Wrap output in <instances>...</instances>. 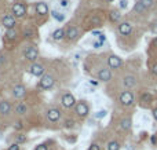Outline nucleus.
<instances>
[{
	"label": "nucleus",
	"mask_w": 157,
	"mask_h": 150,
	"mask_svg": "<svg viewBox=\"0 0 157 150\" xmlns=\"http://www.w3.org/2000/svg\"><path fill=\"white\" fill-rule=\"evenodd\" d=\"M47 117H48L50 121H52V123H55V121L59 120V117H61V112L58 110V109H50L48 113H47Z\"/></svg>",
	"instance_id": "10"
},
{
	"label": "nucleus",
	"mask_w": 157,
	"mask_h": 150,
	"mask_svg": "<svg viewBox=\"0 0 157 150\" xmlns=\"http://www.w3.org/2000/svg\"><path fill=\"white\" fill-rule=\"evenodd\" d=\"M152 73H153V75L157 77V63H154V65L152 66Z\"/></svg>",
	"instance_id": "33"
},
{
	"label": "nucleus",
	"mask_w": 157,
	"mask_h": 150,
	"mask_svg": "<svg viewBox=\"0 0 157 150\" xmlns=\"http://www.w3.org/2000/svg\"><path fill=\"white\" fill-rule=\"evenodd\" d=\"M141 102L142 103H150L152 102V95L150 94H143L141 98Z\"/></svg>",
	"instance_id": "26"
},
{
	"label": "nucleus",
	"mask_w": 157,
	"mask_h": 150,
	"mask_svg": "<svg viewBox=\"0 0 157 150\" xmlns=\"http://www.w3.org/2000/svg\"><path fill=\"white\" fill-rule=\"evenodd\" d=\"M142 4H143L145 8H149V7L153 6V0H139Z\"/></svg>",
	"instance_id": "27"
},
{
	"label": "nucleus",
	"mask_w": 157,
	"mask_h": 150,
	"mask_svg": "<svg viewBox=\"0 0 157 150\" xmlns=\"http://www.w3.org/2000/svg\"><path fill=\"white\" fill-rule=\"evenodd\" d=\"M3 25L7 30L14 29V26H15V18H14L13 15H6L3 18Z\"/></svg>",
	"instance_id": "9"
},
{
	"label": "nucleus",
	"mask_w": 157,
	"mask_h": 150,
	"mask_svg": "<svg viewBox=\"0 0 157 150\" xmlns=\"http://www.w3.org/2000/svg\"><path fill=\"white\" fill-rule=\"evenodd\" d=\"M26 105L25 103H20V105H17V108H15V113L17 114H25L26 113Z\"/></svg>",
	"instance_id": "21"
},
{
	"label": "nucleus",
	"mask_w": 157,
	"mask_h": 150,
	"mask_svg": "<svg viewBox=\"0 0 157 150\" xmlns=\"http://www.w3.org/2000/svg\"><path fill=\"white\" fill-rule=\"evenodd\" d=\"M109 17H110V20L113 21V22H117V21L121 18V14H120V11H117V10H112L110 14H109Z\"/></svg>",
	"instance_id": "19"
},
{
	"label": "nucleus",
	"mask_w": 157,
	"mask_h": 150,
	"mask_svg": "<svg viewBox=\"0 0 157 150\" xmlns=\"http://www.w3.org/2000/svg\"><path fill=\"white\" fill-rule=\"evenodd\" d=\"M36 13L40 14V15H46V14L48 13V6H47L46 3H43V2L37 3L36 4Z\"/></svg>",
	"instance_id": "14"
},
{
	"label": "nucleus",
	"mask_w": 157,
	"mask_h": 150,
	"mask_svg": "<svg viewBox=\"0 0 157 150\" xmlns=\"http://www.w3.org/2000/svg\"><path fill=\"white\" fill-rule=\"evenodd\" d=\"M8 150H20V145H18V143L11 145V146L8 147Z\"/></svg>",
	"instance_id": "31"
},
{
	"label": "nucleus",
	"mask_w": 157,
	"mask_h": 150,
	"mask_svg": "<svg viewBox=\"0 0 157 150\" xmlns=\"http://www.w3.org/2000/svg\"><path fill=\"white\" fill-rule=\"evenodd\" d=\"M51 14H52V17H54L57 21H59V22L65 20V14H62V13H58V11H52Z\"/></svg>",
	"instance_id": "24"
},
{
	"label": "nucleus",
	"mask_w": 157,
	"mask_h": 150,
	"mask_svg": "<svg viewBox=\"0 0 157 150\" xmlns=\"http://www.w3.org/2000/svg\"><path fill=\"white\" fill-rule=\"evenodd\" d=\"M13 94H14V96L15 98H22L23 95H25V87L23 85H15L14 87V90H13Z\"/></svg>",
	"instance_id": "15"
},
{
	"label": "nucleus",
	"mask_w": 157,
	"mask_h": 150,
	"mask_svg": "<svg viewBox=\"0 0 157 150\" xmlns=\"http://www.w3.org/2000/svg\"><path fill=\"white\" fill-rule=\"evenodd\" d=\"M77 36H78V30L76 29V28H69V29L66 30V37H68L69 40L77 39Z\"/></svg>",
	"instance_id": "17"
},
{
	"label": "nucleus",
	"mask_w": 157,
	"mask_h": 150,
	"mask_svg": "<svg viewBox=\"0 0 157 150\" xmlns=\"http://www.w3.org/2000/svg\"><path fill=\"white\" fill-rule=\"evenodd\" d=\"M68 4H69L68 0H61V6L62 7H68Z\"/></svg>",
	"instance_id": "38"
},
{
	"label": "nucleus",
	"mask_w": 157,
	"mask_h": 150,
	"mask_svg": "<svg viewBox=\"0 0 157 150\" xmlns=\"http://www.w3.org/2000/svg\"><path fill=\"white\" fill-rule=\"evenodd\" d=\"M120 127H121V130L128 131V130L131 128V118H130V117L123 118V120L120 121Z\"/></svg>",
	"instance_id": "18"
},
{
	"label": "nucleus",
	"mask_w": 157,
	"mask_h": 150,
	"mask_svg": "<svg viewBox=\"0 0 157 150\" xmlns=\"http://www.w3.org/2000/svg\"><path fill=\"white\" fill-rule=\"evenodd\" d=\"M152 30H153L154 33H157V23H156V25H153V28H152Z\"/></svg>",
	"instance_id": "41"
},
{
	"label": "nucleus",
	"mask_w": 157,
	"mask_h": 150,
	"mask_svg": "<svg viewBox=\"0 0 157 150\" xmlns=\"http://www.w3.org/2000/svg\"><path fill=\"white\" fill-rule=\"evenodd\" d=\"M10 110H11V105L8 103V102H6V101L0 102V113L7 116V114L10 113Z\"/></svg>",
	"instance_id": "16"
},
{
	"label": "nucleus",
	"mask_w": 157,
	"mask_h": 150,
	"mask_svg": "<svg viewBox=\"0 0 157 150\" xmlns=\"http://www.w3.org/2000/svg\"><path fill=\"white\" fill-rule=\"evenodd\" d=\"M63 30L62 29H57L55 32H54V35H52V37H54V40H61L63 37Z\"/></svg>",
	"instance_id": "23"
},
{
	"label": "nucleus",
	"mask_w": 157,
	"mask_h": 150,
	"mask_svg": "<svg viewBox=\"0 0 157 150\" xmlns=\"http://www.w3.org/2000/svg\"><path fill=\"white\" fill-rule=\"evenodd\" d=\"M108 65L110 69H117L123 65V61H121L117 55H110L108 58Z\"/></svg>",
	"instance_id": "6"
},
{
	"label": "nucleus",
	"mask_w": 157,
	"mask_h": 150,
	"mask_svg": "<svg viewBox=\"0 0 157 150\" xmlns=\"http://www.w3.org/2000/svg\"><path fill=\"white\" fill-rule=\"evenodd\" d=\"M37 55H39V51L35 46H29L25 50V58L29 59V61H35L37 58Z\"/></svg>",
	"instance_id": "5"
},
{
	"label": "nucleus",
	"mask_w": 157,
	"mask_h": 150,
	"mask_svg": "<svg viewBox=\"0 0 157 150\" xmlns=\"http://www.w3.org/2000/svg\"><path fill=\"white\" fill-rule=\"evenodd\" d=\"M106 116V110H99L98 113L95 114V118H102V117H105Z\"/></svg>",
	"instance_id": "28"
},
{
	"label": "nucleus",
	"mask_w": 157,
	"mask_h": 150,
	"mask_svg": "<svg viewBox=\"0 0 157 150\" xmlns=\"http://www.w3.org/2000/svg\"><path fill=\"white\" fill-rule=\"evenodd\" d=\"M76 113L80 116V117H84L88 114V106L84 103V102H78L76 105Z\"/></svg>",
	"instance_id": "7"
},
{
	"label": "nucleus",
	"mask_w": 157,
	"mask_h": 150,
	"mask_svg": "<svg viewBox=\"0 0 157 150\" xmlns=\"http://www.w3.org/2000/svg\"><path fill=\"white\" fill-rule=\"evenodd\" d=\"M102 43H103V41H101V40H99V41H97V43H94V47H95V48H98V47L102 46Z\"/></svg>",
	"instance_id": "39"
},
{
	"label": "nucleus",
	"mask_w": 157,
	"mask_h": 150,
	"mask_svg": "<svg viewBox=\"0 0 157 150\" xmlns=\"http://www.w3.org/2000/svg\"><path fill=\"white\" fill-rule=\"evenodd\" d=\"M25 140H26V138L23 135H18L17 136V142H25Z\"/></svg>",
	"instance_id": "34"
},
{
	"label": "nucleus",
	"mask_w": 157,
	"mask_h": 150,
	"mask_svg": "<svg viewBox=\"0 0 157 150\" xmlns=\"http://www.w3.org/2000/svg\"><path fill=\"white\" fill-rule=\"evenodd\" d=\"M6 36H7V39L8 40H14L17 37V32L14 29H8L7 30V33H6Z\"/></svg>",
	"instance_id": "25"
},
{
	"label": "nucleus",
	"mask_w": 157,
	"mask_h": 150,
	"mask_svg": "<svg viewBox=\"0 0 157 150\" xmlns=\"http://www.w3.org/2000/svg\"><path fill=\"white\" fill-rule=\"evenodd\" d=\"M91 22L94 23L95 26H99V25H101V20H99L98 17H94V18H92V20H91Z\"/></svg>",
	"instance_id": "29"
},
{
	"label": "nucleus",
	"mask_w": 157,
	"mask_h": 150,
	"mask_svg": "<svg viewBox=\"0 0 157 150\" xmlns=\"http://www.w3.org/2000/svg\"><path fill=\"white\" fill-rule=\"evenodd\" d=\"M120 103L123 106H132L134 105V95L130 91H123L120 94Z\"/></svg>",
	"instance_id": "1"
},
{
	"label": "nucleus",
	"mask_w": 157,
	"mask_h": 150,
	"mask_svg": "<svg viewBox=\"0 0 157 150\" xmlns=\"http://www.w3.org/2000/svg\"><path fill=\"white\" fill-rule=\"evenodd\" d=\"M153 117L156 118V120H157V108H156V109H154V110H153Z\"/></svg>",
	"instance_id": "40"
},
{
	"label": "nucleus",
	"mask_w": 157,
	"mask_h": 150,
	"mask_svg": "<svg viewBox=\"0 0 157 150\" xmlns=\"http://www.w3.org/2000/svg\"><path fill=\"white\" fill-rule=\"evenodd\" d=\"M135 84H137V78L134 76H125L123 78V85L125 88H132V87H135Z\"/></svg>",
	"instance_id": "12"
},
{
	"label": "nucleus",
	"mask_w": 157,
	"mask_h": 150,
	"mask_svg": "<svg viewBox=\"0 0 157 150\" xmlns=\"http://www.w3.org/2000/svg\"><path fill=\"white\" fill-rule=\"evenodd\" d=\"M39 85L43 90H50V88L54 85V77H52L51 75H44L42 77V80H40Z\"/></svg>",
	"instance_id": "2"
},
{
	"label": "nucleus",
	"mask_w": 157,
	"mask_h": 150,
	"mask_svg": "<svg viewBox=\"0 0 157 150\" xmlns=\"http://www.w3.org/2000/svg\"><path fill=\"white\" fill-rule=\"evenodd\" d=\"M146 10V8H145L143 7V4L141 3V2H139V0H138L137 3H135V6H134V11L137 14H141V13H143V11Z\"/></svg>",
	"instance_id": "20"
},
{
	"label": "nucleus",
	"mask_w": 157,
	"mask_h": 150,
	"mask_svg": "<svg viewBox=\"0 0 157 150\" xmlns=\"http://www.w3.org/2000/svg\"><path fill=\"white\" fill-rule=\"evenodd\" d=\"M43 72H44V68H43V65H40V63H33V65L30 66V73H32L33 76H42Z\"/></svg>",
	"instance_id": "13"
},
{
	"label": "nucleus",
	"mask_w": 157,
	"mask_h": 150,
	"mask_svg": "<svg viewBox=\"0 0 157 150\" xmlns=\"http://www.w3.org/2000/svg\"><path fill=\"white\" fill-rule=\"evenodd\" d=\"M13 14H14V17H17V18H22V17L26 14L25 4L23 3H15L13 6Z\"/></svg>",
	"instance_id": "3"
},
{
	"label": "nucleus",
	"mask_w": 157,
	"mask_h": 150,
	"mask_svg": "<svg viewBox=\"0 0 157 150\" xmlns=\"http://www.w3.org/2000/svg\"><path fill=\"white\" fill-rule=\"evenodd\" d=\"M98 78L101 81H109L112 78V73L109 69H101L98 72Z\"/></svg>",
	"instance_id": "11"
},
{
	"label": "nucleus",
	"mask_w": 157,
	"mask_h": 150,
	"mask_svg": "<svg viewBox=\"0 0 157 150\" xmlns=\"http://www.w3.org/2000/svg\"><path fill=\"white\" fill-rule=\"evenodd\" d=\"M131 30H132V26H131L130 22H123L119 25V32H120V35H123V36H128L131 33Z\"/></svg>",
	"instance_id": "8"
},
{
	"label": "nucleus",
	"mask_w": 157,
	"mask_h": 150,
	"mask_svg": "<svg viewBox=\"0 0 157 150\" xmlns=\"http://www.w3.org/2000/svg\"><path fill=\"white\" fill-rule=\"evenodd\" d=\"M152 142H153V143H156V136H154V135L152 136Z\"/></svg>",
	"instance_id": "43"
},
{
	"label": "nucleus",
	"mask_w": 157,
	"mask_h": 150,
	"mask_svg": "<svg viewBox=\"0 0 157 150\" xmlns=\"http://www.w3.org/2000/svg\"><path fill=\"white\" fill-rule=\"evenodd\" d=\"M127 3H128L127 0H121V2H120V7H121V8H127Z\"/></svg>",
	"instance_id": "36"
},
{
	"label": "nucleus",
	"mask_w": 157,
	"mask_h": 150,
	"mask_svg": "<svg viewBox=\"0 0 157 150\" xmlns=\"http://www.w3.org/2000/svg\"><path fill=\"white\" fill-rule=\"evenodd\" d=\"M15 128H22V124H21V123H15Z\"/></svg>",
	"instance_id": "42"
},
{
	"label": "nucleus",
	"mask_w": 157,
	"mask_h": 150,
	"mask_svg": "<svg viewBox=\"0 0 157 150\" xmlns=\"http://www.w3.org/2000/svg\"><path fill=\"white\" fill-rule=\"evenodd\" d=\"M88 150H101V149H99V146H98L97 143H92L91 146H90V149H88Z\"/></svg>",
	"instance_id": "37"
},
{
	"label": "nucleus",
	"mask_w": 157,
	"mask_h": 150,
	"mask_svg": "<svg viewBox=\"0 0 157 150\" xmlns=\"http://www.w3.org/2000/svg\"><path fill=\"white\" fill-rule=\"evenodd\" d=\"M32 36H33V32H32V30H29V29L25 30V37H26V39H30Z\"/></svg>",
	"instance_id": "30"
},
{
	"label": "nucleus",
	"mask_w": 157,
	"mask_h": 150,
	"mask_svg": "<svg viewBox=\"0 0 157 150\" xmlns=\"http://www.w3.org/2000/svg\"><path fill=\"white\" fill-rule=\"evenodd\" d=\"M36 150H48V147H47V145H39V146H36Z\"/></svg>",
	"instance_id": "32"
},
{
	"label": "nucleus",
	"mask_w": 157,
	"mask_h": 150,
	"mask_svg": "<svg viewBox=\"0 0 157 150\" xmlns=\"http://www.w3.org/2000/svg\"><path fill=\"white\" fill-rule=\"evenodd\" d=\"M73 124H75V123H73V120H66V123H65V125H66L68 128L73 127Z\"/></svg>",
	"instance_id": "35"
},
{
	"label": "nucleus",
	"mask_w": 157,
	"mask_h": 150,
	"mask_svg": "<svg viewBox=\"0 0 157 150\" xmlns=\"http://www.w3.org/2000/svg\"><path fill=\"white\" fill-rule=\"evenodd\" d=\"M108 150H120V143L117 140H110L108 143Z\"/></svg>",
	"instance_id": "22"
},
{
	"label": "nucleus",
	"mask_w": 157,
	"mask_h": 150,
	"mask_svg": "<svg viewBox=\"0 0 157 150\" xmlns=\"http://www.w3.org/2000/svg\"><path fill=\"white\" fill-rule=\"evenodd\" d=\"M61 103H62L63 108H72V106H75L76 99L72 94H63L62 98H61Z\"/></svg>",
	"instance_id": "4"
},
{
	"label": "nucleus",
	"mask_w": 157,
	"mask_h": 150,
	"mask_svg": "<svg viewBox=\"0 0 157 150\" xmlns=\"http://www.w3.org/2000/svg\"><path fill=\"white\" fill-rule=\"evenodd\" d=\"M108 2H113V0H108Z\"/></svg>",
	"instance_id": "44"
}]
</instances>
